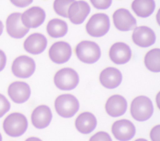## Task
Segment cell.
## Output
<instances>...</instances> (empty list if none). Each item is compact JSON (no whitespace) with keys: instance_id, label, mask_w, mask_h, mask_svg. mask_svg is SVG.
<instances>
[{"instance_id":"cell-7","label":"cell","mask_w":160,"mask_h":141,"mask_svg":"<svg viewBox=\"0 0 160 141\" xmlns=\"http://www.w3.org/2000/svg\"><path fill=\"white\" fill-rule=\"evenodd\" d=\"M36 70L35 61L27 56H20L12 64L13 75L18 78H28Z\"/></svg>"},{"instance_id":"cell-28","label":"cell","mask_w":160,"mask_h":141,"mask_svg":"<svg viewBox=\"0 0 160 141\" xmlns=\"http://www.w3.org/2000/svg\"><path fill=\"white\" fill-rule=\"evenodd\" d=\"M90 141H112V138L110 137V135L106 132H103V131H101L96 133L95 135H93Z\"/></svg>"},{"instance_id":"cell-21","label":"cell","mask_w":160,"mask_h":141,"mask_svg":"<svg viewBox=\"0 0 160 141\" xmlns=\"http://www.w3.org/2000/svg\"><path fill=\"white\" fill-rule=\"evenodd\" d=\"M76 129L83 135L92 133L97 127V119L95 116L90 112L82 113L75 121Z\"/></svg>"},{"instance_id":"cell-27","label":"cell","mask_w":160,"mask_h":141,"mask_svg":"<svg viewBox=\"0 0 160 141\" xmlns=\"http://www.w3.org/2000/svg\"><path fill=\"white\" fill-rule=\"evenodd\" d=\"M90 1L95 8L101 9V10L109 8L112 2V0H90Z\"/></svg>"},{"instance_id":"cell-3","label":"cell","mask_w":160,"mask_h":141,"mask_svg":"<svg viewBox=\"0 0 160 141\" xmlns=\"http://www.w3.org/2000/svg\"><path fill=\"white\" fill-rule=\"evenodd\" d=\"M75 54L80 61L85 64H94L101 58V48L92 41H82L77 45Z\"/></svg>"},{"instance_id":"cell-4","label":"cell","mask_w":160,"mask_h":141,"mask_svg":"<svg viewBox=\"0 0 160 141\" xmlns=\"http://www.w3.org/2000/svg\"><path fill=\"white\" fill-rule=\"evenodd\" d=\"M79 108L80 103L72 95H62L55 100V109L62 118H72L79 111Z\"/></svg>"},{"instance_id":"cell-17","label":"cell","mask_w":160,"mask_h":141,"mask_svg":"<svg viewBox=\"0 0 160 141\" xmlns=\"http://www.w3.org/2000/svg\"><path fill=\"white\" fill-rule=\"evenodd\" d=\"M106 113L112 118H118L125 114L127 110V101L123 96L113 95L106 102Z\"/></svg>"},{"instance_id":"cell-18","label":"cell","mask_w":160,"mask_h":141,"mask_svg":"<svg viewBox=\"0 0 160 141\" xmlns=\"http://www.w3.org/2000/svg\"><path fill=\"white\" fill-rule=\"evenodd\" d=\"M52 120V112L48 106H39L34 109L31 115L32 125L38 129H44L49 127Z\"/></svg>"},{"instance_id":"cell-30","label":"cell","mask_w":160,"mask_h":141,"mask_svg":"<svg viewBox=\"0 0 160 141\" xmlns=\"http://www.w3.org/2000/svg\"><path fill=\"white\" fill-rule=\"evenodd\" d=\"M150 138L152 141H160V126L158 125L150 132Z\"/></svg>"},{"instance_id":"cell-2","label":"cell","mask_w":160,"mask_h":141,"mask_svg":"<svg viewBox=\"0 0 160 141\" xmlns=\"http://www.w3.org/2000/svg\"><path fill=\"white\" fill-rule=\"evenodd\" d=\"M130 111L131 116L135 120L144 122L152 117L154 113V106L149 97L146 96H140L133 100Z\"/></svg>"},{"instance_id":"cell-34","label":"cell","mask_w":160,"mask_h":141,"mask_svg":"<svg viewBox=\"0 0 160 141\" xmlns=\"http://www.w3.org/2000/svg\"><path fill=\"white\" fill-rule=\"evenodd\" d=\"M157 102H158V107L159 108V94H158V96H157Z\"/></svg>"},{"instance_id":"cell-31","label":"cell","mask_w":160,"mask_h":141,"mask_svg":"<svg viewBox=\"0 0 160 141\" xmlns=\"http://www.w3.org/2000/svg\"><path fill=\"white\" fill-rule=\"evenodd\" d=\"M6 65H7V56L4 53V51L0 49V72L4 70Z\"/></svg>"},{"instance_id":"cell-19","label":"cell","mask_w":160,"mask_h":141,"mask_svg":"<svg viewBox=\"0 0 160 141\" xmlns=\"http://www.w3.org/2000/svg\"><path fill=\"white\" fill-rule=\"evenodd\" d=\"M48 45L45 35L39 33H34L30 35L24 42L25 50L32 55H38L44 52Z\"/></svg>"},{"instance_id":"cell-15","label":"cell","mask_w":160,"mask_h":141,"mask_svg":"<svg viewBox=\"0 0 160 141\" xmlns=\"http://www.w3.org/2000/svg\"><path fill=\"white\" fill-rule=\"evenodd\" d=\"M132 39L136 46L140 47H148L156 43L157 36L153 29L150 27L138 26L135 28L133 32Z\"/></svg>"},{"instance_id":"cell-12","label":"cell","mask_w":160,"mask_h":141,"mask_svg":"<svg viewBox=\"0 0 160 141\" xmlns=\"http://www.w3.org/2000/svg\"><path fill=\"white\" fill-rule=\"evenodd\" d=\"M8 94L13 102L17 104H23L29 99L31 89L27 83L18 81L12 83L8 87Z\"/></svg>"},{"instance_id":"cell-16","label":"cell","mask_w":160,"mask_h":141,"mask_svg":"<svg viewBox=\"0 0 160 141\" xmlns=\"http://www.w3.org/2000/svg\"><path fill=\"white\" fill-rule=\"evenodd\" d=\"M109 57L114 64L123 65L130 61L132 58V50L125 43L117 42L110 48Z\"/></svg>"},{"instance_id":"cell-11","label":"cell","mask_w":160,"mask_h":141,"mask_svg":"<svg viewBox=\"0 0 160 141\" xmlns=\"http://www.w3.org/2000/svg\"><path fill=\"white\" fill-rule=\"evenodd\" d=\"M28 28L26 27L21 19L20 13H13L7 19V32L13 38L20 39L28 33Z\"/></svg>"},{"instance_id":"cell-9","label":"cell","mask_w":160,"mask_h":141,"mask_svg":"<svg viewBox=\"0 0 160 141\" xmlns=\"http://www.w3.org/2000/svg\"><path fill=\"white\" fill-rule=\"evenodd\" d=\"M72 50L71 46L64 41L54 43L49 51L50 60L55 64H64L71 59Z\"/></svg>"},{"instance_id":"cell-32","label":"cell","mask_w":160,"mask_h":141,"mask_svg":"<svg viewBox=\"0 0 160 141\" xmlns=\"http://www.w3.org/2000/svg\"><path fill=\"white\" fill-rule=\"evenodd\" d=\"M26 141H42L41 139H38V138H29V139H28Z\"/></svg>"},{"instance_id":"cell-26","label":"cell","mask_w":160,"mask_h":141,"mask_svg":"<svg viewBox=\"0 0 160 141\" xmlns=\"http://www.w3.org/2000/svg\"><path fill=\"white\" fill-rule=\"evenodd\" d=\"M10 109V103L4 95L0 94V118L4 117Z\"/></svg>"},{"instance_id":"cell-25","label":"cell","mask_w":160,"mask_h":141,"mask_svg":"<svg viewBox=\"0 0 160 141\" xmlns=\"http://www.w3.org/2000/svg\"><path fill=\"white\" fill-rule=\"evenodd\" d=\"M74 1L75 0H55L53 4L54 11L62 17H68L69 8L73 4Z\"/></svg>"},{"instance_id":"cell-10","label":"cell","mask_w":160,"mask_h":141,"mask_svg":"<svg viewBox=\"0 0 160 141\" xmlns=\"http://www.w3.org/2000/svg\"><path fill=\"white\" fill-rule=\"evenodd\" d=\"M112 20L115 27L120 31H130L136 26V19L127 9L120 8L113 13Z\"/></svg>"},{"instance_id":"cell-35","label":"cell","mask_w":160,"mask_h":141,"mask_svg":"<svg viewBox=\"0 0 160 141\" xmlns=\"http://www.w3.org/2000/svg\"><path fill=\"white\" fill-rule=\"evenodd\" d=\"M136 141H148L147 139H136Z\"/></svg>"},{"instance_id":"cell-5","label":"cell","mask_w":160,"mask_h":141,"mask_svg":"<svg viewBox=\"0 0 160 141\" xmlns=\"http://www.w3.org/2000/svg\"><path fill=\"white\" fill-rule=\"evenodd\" d=\"M110 29V19L105 14L99 13L93 15L86 24L87 33L93 37L105 35Z\"/></svg>"},{"instance_id":"cell-20","label":"cell","mask_w":160,"mask_h":141,"mask_svg":"<svg viewBox=\"0 0 160 141\" xmlns=\"http://www.w3.org/2000/svg\"><path fill=\"white\" fill-rule=\"evenodd\" d=\"M122 80V73L114 68H108L102 71L100 74V82L108 89H114L118 87L121 85Z\"/></svg>"},{"instance_id":"cell-14","label":"cell","mask_w":160,"mask_h":141,"mask_svg":"<svg viewBox=\"0 0 160 141\" xmlns=\"http://www.w3.org/2000/svg\"><path fill=\"white\" fill-rule=\"evenodd\" d=\"M46 18L45 11L38 7H33L21 15V19L26 27L37 28L44 23Z\"/></svg>"},{"instance_id":"cell-36","label":"cell","mask_w":160,"mask_h":141,"mask_svg":"<svg viewBox=\"0 0 160 141\" xmlns=\"http://www.w3.org/2000/svg\"><path fill=\"white\" fill-rule=\"evenodd\" d=\"M0 141H2V135H1V133H0Z\"/></svg>"},{"instance_id":"cell-6","label":"cell","mask_w":160,"mask_h":141,"mask_svg":"<svg viewBox=\"0 0 160 141\" xmlns=\"http://www.w3.org/2000/svg\"><path fill=\"white\" fill-rule=\"evenodd\" d=\"M79 75L72 68H62L54 77L55 86L63 91H71L79 85Z\"/></svg>"},{"instance_id":"cell-24","label":"cell","mask_w":160,"mask_h":141,"mask_svg":"<svg viewBox=\"0 0 160 141\" xmlns=\"http://www.w3.org/2000/svg\"><path fill=\"white\" fill-rule=\"evenodd\" d=\"M145 65L148 70L154 73H158L160 71V50L159 48H155L148 52L145 57Z\"/></svg>"},{"instance_id":"cell-33","label":"cell","mask_w":160,"mask_h":141,"mask_svg":"<svg viewBox=\"0 0 160 141\" xmlns=\"http://www.w3.org/2000/svg\"><path fill=\"white\" fill-rule=\"evenodd\" d=\"M3 29H4V26H3V23L0 21V35L3 33Z\"/></svg>"},{"instance_id":"cell-22","label":"cell","mask_w":160,"mask_h":141,"mask_svg":"<svg viewBox=\"0 0 160 141\" xmlns=\"http://www.w3.org/2000/svg\"><path fill=\"white\" fill-rule=\"evenodd\" d=\"M131 7L136 16L146 18L154 13L156 3L155 0H134Z\"/></svg>"},{"instance_id":"cell-29","label":"cell","mask_w":160,"mask_h":141,"mask_svg":"<svg viewBox=\"0 0 160 141\" xmlns=\"http://www.w3.org/2000/svg\"><path fill=\"white\" fill-rule=\"evenodd\" d=\"M10 2L15 7L23 8V7L29 6L33 2V0H10Z\"/></svg>"},{"instance_id":"cell-1","label":"cell","mask_w":160,"mask_h":141,"mask_svg":"<svg viewBox=\"0 0 160 141\" xmlns=\"http://www.w3.org/2000/svg\"><path fill=\"white\" fill-rule=\"evenodd\" d=\"M28 119L21 113H12L8 115L3 123L6 134L11 138L21 137L28 129Z\"/></svg>"},{"instance_id":"cell-23","label":"cell","mask_w":160,"mask_h":141,"mask_svg":"<svg viewBox=\"0 0 160 141\" xmlns=\"http://www.w3.org/2000/svg\"><path fill=\"white\" fill-rule=\"evenodd\" d=\"M47 32L53 38H60L68 33V25L65 21L55 18L50 20L47 26Z\"/></svg>"},{"instance_id":"cell-13","label":"cell","mask_w":160,"mask_h":141,"mask_svg":"<svg viewBox=\"0 0 160 141\" xmlns=\"http://www.w3.org/2000/svg\"><path fill=\"white\" fill-rule=\"evenodd\" d=\"M91 12V7L85 1H74L70 7L68 12V17L74 25H81L84 22Z\"/></svg>"},{"instance_id":"cell-8","label":"cell","mask_w":160,"mask_h":141,"mask_svg":"<svg viewBox=\"0 0 160 141\" xmlns=\"http://www.w3.org/2000/svg\"><path fill=\"white\" fill-rule=\"evenodd\" d=\"M136 127L128 119H122L115 121L112 127V133L113 137L119 141L131 140L136 135Z\"/></svg>"}]
</instances>
